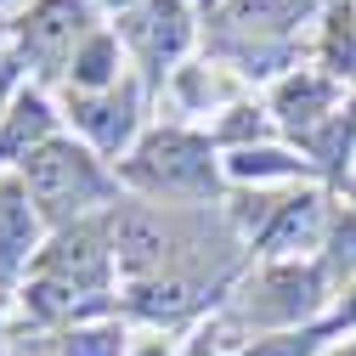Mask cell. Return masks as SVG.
<instances>
[{"instance_id":"cell-1","label":"cell","mask_w":356,"mask_h":356,"mask_svg":"<svg viewBox=\"0 0 356 356\" xmlns=\"http://www.w3.org/2000/svg\"><path fill=\"white\" fill-rule=\"evenodd\" d=\"M220 147L198 130H181V124H164V130H147V136L119 159V181L136 187L147 204L159 198H215L220 193Z\"/></svg>"},{"instance_id":"cell-2","label":"cell","mask_w":356,"mask_h":356,"mask_svg":"<svg viewBox=\"0 0 356 356\" xmlns=\"http://www.w3.org/2000/svg\"><path fill=\"white\" fill-rule=\"evenodd\" d=\"M23 187H29L34 209H40V220H51V227H74L97 198L113 193V175L102 170V159L85 147V142L51 136L46 147H34L23 159Z\"/></svg>"},{"instance_id":"cell-3","label":"cell","mask_w":356,"mask_h":356,"mask_svg":"<svg viewBox=\"0 0 356 356\" xmlns=\"http://www.w3.org/2000/svg\"><path fill=\"white\" fill-rule=\"evenodd\" d=\"M323 300H328V272L323 266H311V260H266L243 283V294L232 300L227 317L243 323V328L294 334V328H311Z\"/></svg>"},{"instance_id":"cell-4","label":"cell","mask_w":356,"mask_h":356,"mask_svg":"<svg viewBox=\"0 0 356 356\" xmlns=\"http://www.w3.org/2000/svg\"><path fill=\"white\" fill-rule=\"evenodd\" d=\"M108 227V249H113V266L130 277V283H147V277H164V272H187V238L175 227V215L159 209V204H113L102 215Z\"/></svg>"},{"instance_id":"cell-5","label":"cell","mask_w":356,"mask_h":356,"mask_svg":"<svg viewBox=\"0 0 356 356\" xmlns=\"http://www.w3.org/2000/svg\"><path fill=\"white\" fill-rule=\"evenodd\" d=\"M113 34H119V46L142 63L147 85H159L193 46V12H187V0H142L136 12L119 17Z\"/></svg>"},{"instance_id":"cell-6","label":"cell","mask_w":356,"mask_h":356,"mask_svg":"<svg viewBox=\"0 0 356 356\" xmlns=\"http://www.w3.org/2000/svg\"><path fill=\"white\" fill-rule=\"evenodd\" d=\"M91 34H97L91 0H34V6L17 17V29H12L17 57H34L46 74H68L74 51Z\"/></svg>"},{"instance_id":"cell-7","label":"cell","mask_w":356,"mask_h":356,"mask_svg":"<svg viewBox=\"0 0 356 356\" xmlns=\"http://www.w3.org/2000/svg\"><path fill=\"white\" fill-rule=\"evenodd\" d=\"M34 277H51L85 294H108L113 277V249H108V227L102 220H74V227H57V238L34 254Z\"/></svg>"},{"instance_id":"cell-8","label":"cell","mask_w":356,"mask_h":356,"mask_svg":"<svg viewBox=\"0 0 356 356\" xmlns=\"http://www.w3.org/2000/svg\"><path fill=\"white\" fill-rule=\"evenodd\" d=\"M68 119L85 130V147L119 159L136 147V124H142V91L136 79H119L113 91H68Z\"/></svg>"},{"instance_id":"cell-9","label":"cell","mask_w":356,"mask_h":356,"mask_svg":"<svg viewBox=\"0 0 356 356\" xmlns=\"http://www.w3.org/2000/svg\"><path fill=\"white\" fill-rule=\"evenodd\" d=\"M345 91H339V79L323 74V68H294L277 91H272V119L289 130V136H300V147L317 136V130H328L345 108Z\"/></svg>"},{"instance_id":"cell-10","label":"cell","mask_w":356,"mask_h":356,"mask_svg":"<svg viewBox=\"0 0 356 356\" xmlns=\"http://www.w3.org/2000/svg\"><path fill=\"white\" fill-rule=\"evenodd\" d=\"M227 283L232 277H209V272H164V277H147V283H130L124 311L130 317H147V323H181L193 311L215 305V294Z\"/></svg>"},{"instance_id":"cell-11","label":"cell","mask_w":356,"mask_h":356,"mask_svg":"<svg viewBox=\"0 0 356 356\" xmlns=\"http://www.w3.org/2000/svg\"><path fill=\"white\" fill-rule=\"evenodd\" d=\"M328 227H334V209L323 193H300V198H277L272 220L260 227L254 249L266 260H300L305 249H323L328 243Z\"/></svg>"},{"instance_id":"cell-12","label":"cell","mask_w":356,"mask_h":356,"mask_svg":"<svg viewBox=\"0 0 356 356\" xmlns=\"http://www.w3.org/2000/svg\"><path fill=\"white\" fill-rule=\"evenodd\" d=\"M40 227H46V220H40L23 175H6V181H0V277H12V272L29 266V254L40 243Z\"/></svg>"},{"instance_id":"cell-13","label":"cell","mask_w":356,"mask_h":356,"mask_svg":"<svg viewBox=\"0 0 356 356\" xmlns=\"http://www.w3.org/2000/svg\"><path fill=\"white\" fill-rule=\"evenodd\" d=\"M57 136V113L51 102L40 91H17V102L6 108V119H0V159H29L34 147H46Z\"/></svg>"},{"instance_id":"cell-14","label":"cell","mask_w":356,"mask_h":356,"mask_svg":"<svg viewBox=\"0 0 356 356\" xmlns=\"http://www.w3.org/2000/svg\"><path fill=\"white\" fill-rule=\"evenodd\" d=\"M23 311H29L34 323H79V317L108 311V300L102 294H85V289H68V283H51V277H29Z\"/></svg>"},{"instance_id":"cell-15","label":"cell","mask_w":356,"mask_h":356,"mask_svg":"<svg viewBox=\"0 0 356 356\" xmlns=\"http://www.w3.org/2000/svg\"><path fill=\"white\" fill-rule=\"evenodd\" d=\"M119 85V34L97 29L68 63V91H113Z\"/></svg>"},{"instance_id":"cell-16","label":"cell","mask_w":356,"mask_h":356,"mask_svg":"<svg viewBox=\"0 0 356 356\" xmlns=\"http://www.w3.org/2000/svg\"><path fill=\"white\" fill-rule=\"evenodd\" d=\"M227 164L232 181H294V175H311V159L305 153H289V147H243V153H227L220 159Z\"/></svg>"},{"instance_id":"cell-17","label":"cell","mask_w":356,"mask_h":356,"mask_svg":"<svg viewBox=\"0 0 356 356\" xmlns=\"http://www.w3.org/2000/svg\"><path fill=\"white\" fill-rule=\"evenodd\" d=\"M323 74L356 79V0H334L323 17Z\"/></svg>"},{"instance_id":"cell-18","label":"cell","mask_w":356,"mask_h":356,"mask_svg":"<svg viewBox=\"0 0 356 356\" xmlns=\"http://www.w3.org/2000/svg\"><path fill=\"white\" fill-rule=\"evenodd\" d=\"M266 124H272V119H266L260 108H249V102H238V108H227V119H220L215 124V147H232V153H243V147H254L260 136H266Z\"/></svg>"},{"instance_id":"cell-19","label":"cell","mask_w":356,"mask_h":356,"mask_svg":"<svg viewBox=\"0 0 356 356\" xmlns=\"http://www.w3.org/2000/svg\"><path fill=\"white\" fill-rule=\"evenodd\" d=\"M328 260H323V272L328 277H345V283H356V209H345V215H334V227H328Z\"/></svg>"},{"instance_id":"cell-20","label":"cell","mask_w":356,"mask_h":356,"mask_svg":"<svg viewBox=\"0 0 356 356\" xmlns=\"http://www.w3.org/2000/svg\"><path fill=\"white\" fill-rule=\"evenodd\" d=\"M328 328H334V323H323V328H294V334H260V339H249L238 356H317Z\"/></svg>"},{"instance_id":"cell-21","label":"cell","mask_w":356,"mask_h":356,"mask_svg":"<svg viewBox=\"0 0 356 356\" xmlns=\"http://www.w3.org/2000/svg\"><path fill=\"white\" fill-rule=\"evenodd\" d=\"M119 334L113 328H68V339L57 345V356H113Z\"/></svg>"},{"instance_id":"cell-22","label":"cell","mask_w":356,"mask_h":356,"mask_svg":"<svg viewBox=\"0 0 356 356\" xmlns=\"http://www.w3.org/2000/svg\"><path fill=\"white\" fill-rule=\"evenodd\" d=\"M334 328H356V283H345L339 311H334Z\"/></svg>"},{"instance_id":"cell-23","label":"cell","mask_w":356,"mask_h":356,"mask_svg":"<svg viewBox=\"0 0 356 356\" xmlns=\"http://www.w3.org/2000/svg\"><path fill=\"white\" fill-rule=\"evenodd\" d=\"M12 74H17V63H12V57H0V119H6V108L17 102V97H12Z\"/></svg>"},{"instance_id":"cell-24","label":"cell","mask_w":356,"mask_h":356,"mask_svg":"<svg viewBox=\"0 0 356 356\" xmlns=\"http://www.w3.org/2000/svg\"><path fill=\"white\" fill-rule=\"evenodd\" d=\"M97 6H108V12H119V17H124V12H136L142 0H97Z\"/></svg>"},{"instance_id":"cell-25","label":"cell","mask_w":356,"mask_h":356,"mask_svg":"<svg viewBox=\"0 0 356 356\" xmlns=\"http://www.w3.org/2000/svg\"><path fill=\"white\" fill-rule=\"evenodd\" d=\"M328 356H356V339H345L339 350H328Z\"/></svg>"},{"instance_id":"cell-26","label":"cell","mask_w":356,"mask_h":356,"mask_svg":"<svg viewBox=\"0 0 356 356\" xmlns=\"http://www.w3.org/2000/svg\"><path fill=\"white\" fill-rule=\"evenodd\" d=\"M198 6H220V0H198Z\"/></svg>"},{"instance_id":"cell-27","label":"cell","mask_w":356,"mask_h":356,"mask_svg":"<svg viewBox=\"0 0 356 356\" xmlns=\"http://www.w3.org/2000/svg\"><path fill=\"white\" fill-rule=\"evenodd\" d=\"M0 311H6V294H0Z\"/></svg>"},{"instance_id":"cell-28","label":"cell","mask_w":356,"mask_h":356,"mask_svg":"<svg viewBox=\"0 0 356 356\" xmlns=\"http://www.w3.org/2000/svg\"><path fill=\"white\" fill-rule=\"evenodd\" d=\"M350 198H356V181H350Z\"/></svg>"}]
</instances>
